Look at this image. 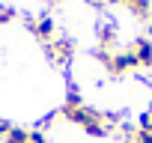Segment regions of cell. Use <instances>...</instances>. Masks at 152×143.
<instances>
[{"label": "cell", "instance_id": "5", "mask_svg": "<svg viewBox=\"0 0 152 143\" xmlns=\"http://www.w3.org/2000/svg\"><path fill=\"white\" fill-rule=\"evenodd\" d=\"M134 143H152V131L137 128V131H134Z\"/></svg>", "mask_w": 152, "mask_h": 143}, {"label": "cell", "instance_id": "11", "mask_svg": "<svg viewBox=\"0 0 152 143\" xmlns=\"http://www.w3.org/2000/svg\"><path fill=\"white\" fill-rule=\"evenodd\" d=\"M149 116H152V104H149Z\"/></svg>", "mask_w": 152, "mask_h": 143}, {"label": "cell", "instance_id": "13", "mask_svg": "<svg viewBox=\"0 0 152 143\" xmlns=\"http://www.w3.org/2000/svg\"><path fill=\"white\" fill-rule=\"evenodd\" d=\"M149 12H152V9H149Z\"/></svg>", "mask_w": 152, "mask_h": 143}, {"label": "cell", "instance_id": "4", "mask_svg": "<svg viewBox=\"0 0 152 143\" xmlns=\"http://www.w3.org/2000/svg\"><path fill=\"white\" fill-rule=\"evenodd\" d=\"M6 140H9V143H27V140H30V131H24V128H9Z\"/></svg>", "mask_w": 152, "mask_h": 143}, {"label": "cell", "instance_id": "12", "mask_svg": "<svg viewBox=\"0 0 152 143\" xmlns=\"http://www.w3.org/2000/svg\"><path fill=\"white\" fill-rule=\"evenodd\" d=\"M149 33H152V27H149Z\"/></svg>", "mask_w": 152, "mask_h": 143}, {"label": "cell", "instance_id": "7", "mask_svg": "<svg viewBox=\"0 0 152 143\" xmlns=\"http://www.w3.org/2000/svg\"><path fill=\"white\" fill-rule=\"evenodd\" d=\"M30 143H48L42 131H30Z\"/></svg>", "mask_w": 152, "mask_h": 143}, {"label": "cell", "instance_id": "10", "mask_svg": "<svg viewBox=\"0 0 152 143\" xmlns=\"http://www.w3.org/2000/svg\"><path fill=\"white\" fill-rule=\"evenodd\" d=\"M90 3H102V0H90Z\"/></svg>", "mask_w": 152, "mask_h": 143}, {"label": "cell", "instance_id": "3", "mask_svg": "<svg viewBox=\"0 0 152 143\" xmlns=\"http://www.w3.org/2000/svg\"><path fill=\"white\" fill-rule=\"evenodd\" d=\"M51 51H54L57 63H66V60H69V54H72V42H69V39H60V42H57Z\"/></svg>", "mask_w": 152, "mask_h": 143}, {"label": "cell", "instance_id": "2", "mask_svg": "<svg viewBox=\"0 0 152 143\" xmlns=\"http://www.w3.org/2000/svg\"><path fill=\"white\" fill-rule=\"evenodd\" d=\"M33 33L39 36V39H51V33H54V21L45 15V18H39V24H33Z\"/></svg>", "mask_w": 152, "mask_h": 143}, {"label": "cell", "instance_id": "6", "mask_svg": "<svg viewBox=\"0 0 152 143\" xmlns=\"http://www.w3.org/2000/svg\"><path fill=\"white\" fill-rule=\"evenodd\" d=\"M113 42V27H104L102 30V45H110Z\"/></svg>", "mask_w": 152, "mask_h": 143}, {"label": "cell", "instance_id": "1", "mask_svg": "<svg viewBox=\"0 0 152 143\" xmlns=\"http://www.w3.org/2000/svg\"><path fill=\"white\" fill-rule=\"evenodd\" d=\"M131 54H134L137 66H152V42L149 39H137L131 45Z\"/></svg>", "mask_w": 152, "mask_h": 143}, {"label": "cell", "instance_id": "8", "mask_svg": "<svg viewBox=\"0 0 152 143\" xmlns=\"http://www.w3.org/2000/svg\"><path fill=\"white\" fill-rule=\"evenodd\" d=\"M9 18H15L12 9H0V21H9Z\"/></svg>", "mask_w": 152, "mask_h": 143}, {"label": "cell", "instance_id": "9", "mask_svg": "<svg viewBox=\"0 0 152 143\" xmlns=\"http://www.w3.org/2000/svg\"><path fill=\"white\" fill-rule=\"evenodd\" d=\"M113 3H128V0H113Z\"/></svg>", "mask_w": 152, "mask_h": 143}]
</instances>
